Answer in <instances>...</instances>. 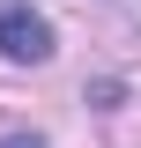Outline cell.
Instances as JSON below:
<instances>
[{
	"instance_id": "cell-2",
	"label": "cell",
	"mask_w": 141,
	"mask_h": 148,
	"mask_svg": "<svg viewBox=\"0 0 141 148\" xmlns=\"http://www.w3.org/2000/svg\"><path fill=\"white\" fill-rule=\"evenodd\" d=\"M0 148H45V141H0Z\"/></svg>"
},
{
	"instance_id": "cell-1",
	"label": "cell",
	"mask_w": 141,
	"mask_h": 148,
	"mask_svg": "<svg viewBox=\"0 0 141 148\" xmlns=\"http://www.w3.org/2000/svg\"><path fill=\"white\" fill-rule=\"evenodd\" d=\"M0 59H15V67H45V59H52V22L30 15V8H0Z\"/></svg>"
},
{
	"instance_id": "cell-3",
	"label": "cell",
	"mask_w": 141,
	"mask_h": 148,
	"mask_svg": "<svg viewBox=\"0 0 141 148\" xmlns=\"http://www.w3.org/2000/svg\"><path fill=\"white\" fill-rule=\"evenodd\" d=\"M134 15H141V0H134Z\"/></svg>"
}]
</instances>
